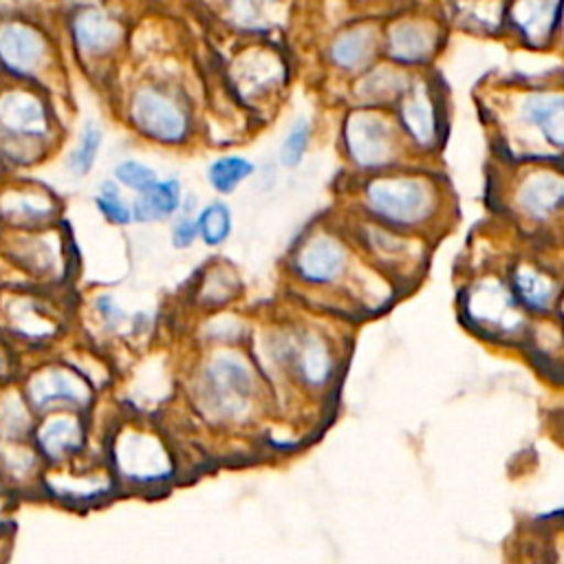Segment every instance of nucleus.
<instances>
[{
  "label": "nucleus",
  "mask_w": 564,
  "mask_h": 564,
  "mask_svg": "<svg viewBox=\"0 0 564 564\" xmlns=\"http://www.w3.org/2000/svg\"><path fill=\"white\" fill-rule=\"evenodd\" d=\"M51 134V115L33 84L7 79L0 84V161L26 165L35 161Z\"/></svg>",
  "instance_id": "obj_1"
},
{
  "label": "nucleus",
  "mask_w": 564,
  "mask_h": 564,
  "mask_svg": "<svg viewBox=\"0 0 564 564\" xmlns=\"http://www.w3.org/2000/svg\"><path fill=\"white\" fill-rule=\"evenodd\" d=\"M46 35L26 18H0V73L35 84L48 62Z\"/></svg>",
  "instance_id": "obj_2"
},
{
  "label": "nucleus",
  "mask_w": 564,
  "mask_h": 564,
  "mask_svg": "<svg viewBox=\"0 0 564 564\" xmlns=\"http://www.w3.org/2000/svg\"><path fill=\"white\" fill-rule=\"evenodd\" d=\"M253 392V377L238 355L220 352L203 370V401L207 412L220 419L240 416Z\"/></svg>",
  "instance_id": "obj_3"
},
{
  "label": "nucleus",
  "mask_w": 564,
  "mask_h": 564,
  "mask_svg": "<svg viewBox=\"0 0 564 564\" xmlns=\"http://www.w3.org/2000/svg\"><path fill=\"white\" fill-rule=\"evenodd\" d=\"M432 192L416 178H381L366 187L368 207L392 225L421 223L432 212Z\"/></svg>",
  "instance_id": "obj_4"
},
{
  "label": "nucleus",
  "mask_w": 564,
  "mask_h": 564,
  "mask_svg": "<svg viewBox=\"0 0 564 564\" xmlns=\"http://www.w3.org/2000/svg\"><path fill=\"white\" fill-rule=\"evenodd\" d=\"M463 311L476 328L494 335H516L524 324L516 295L498 280L476 282L465 295Z\"/></svg>",
  "instance_id": "obj_5"
},
{
  "label": "nucleus",
  "mask_w": 564,
  "mask_h": 564,
  "mask_svg": "<svg viewBox=\"0 0 564 564\" xmlns=\"http://www.w3.org/2000/svg\"><path fill=\"white\" fill-rule=\"evenodd\" d=\"M132 119L139 130L165 143H176L187 132V119L183 110L172 99L152 88H141L134 95Z\"/></svg>",
  "instance_id": "obj_6"
},
{
  "label": "nucleus",
  "mask_w": 564,
  "mask_h": 564,
  "mask_svg": "<svg viewBox=\"0 0 564 564\" xmlns=\"http://www.w3.org/2000/svg\"><path fill=\"white\" fill-rule=\"evenodd\" d=\"M119 471L137 482L161 480L170 474V458L161 443L141 432H128L115 449Z\"/></svg>",
  "instance_id": "obj_7"
},
{
  "label": "nucleus",
  "mask_w": 564,
  "mask_h": 564,
  "mask_svg": "<svg viewBox=\"0 0 564 564\" xmlns=\"http://www.w3.org/2000/svg\"><path fill=\"white\" fill-rule=\"evenodd\" d=\"M26 399L37 412H48L57 405L82 408L90 401V392L86 383L70 370L48 366L29 379Z\"/></svg>",
  "instance_id": "obj_8"
},
{
  "label": "nucleus",
  "mask_w": 564,
  "mask_h": 564,
  "mask_svg": "<svg viewBox=\"0 0 564 564\" xmlns=\"http://www.w3.org/2000/svg\"><path fill=\"white\" fill-rule=\"evenodd\" d=\"M346 143L355 163L364 167H375L386 163L392 152L388 126L370 112H357L348 119Z\"/></svg>",
  "instance_id": "obj_9"
},
{
  "label": "nucleus",
  "mask_w": 564,
  "mask_h": 564,
  "mask_svg": "<svg viewBox=\"0 0 564 564\" xmlns=\"http://www.w3.org/2000/svg\"><path fill=\"white\" fill-rule=\"evenodd\" d=\"M346 264V253L337 240L330 236L311 238L297 253L295 267L302 280L311 284L333 282Z\"/></svg>",
  "instance_id": "obj_10"
},
{
  "label": "nucleus",
  "mask_w": 564,
  "mask_h": 564,
  "mask_svg": "<svg viewBox=\"0 0 564 564\" xmlns=\"http://www.w3.org/2000/svg\"><path fill=\"white\" fill-rule=\"evenodd\" d=\"M70 33L75 46L86 55H104L119 42V26L97 9H82L73 15Z\"/></svg>",
  "instance_id": "obj_11"
},
{
  "label": "nucleus",
  "mask_w": 564,
  "mask_h": 564,
  "mask_svg": "<svg viewBox=\"0 0 564 564\" xmlns=\"http://www.w3.org/2000/svg\"><path fill=\"white\" fill-rule=\"evenodd\" d=\"M37 447L48 460H62L68 454L77 452L84 441L82 423L70 414H51L40 425Z\"/></svg>",
  "instance_id": "obj_12"
},
{
  "label": "nucleus",
  "mask_w": 564,
  "mask_h": 564,
  "mask_svg": "<svg viewBox=\"0 0 564 564\" xmlns=\"http://www.w3.org/2000/svg\"><path fill=\"white\" fill-rule=\"evenodd\" d=\"M0 216L15 227L40 225L53 216V200L44 192L13 187L0 196Z\"/></svg>",
  "instance_id": "obj_13"
},
{
  "label": "nucleus",
  "mask_w": 564,
  "mask_h": 564,
  "mask_svg": "<svg viewBox=\"0 0 564 564\" xmlns=\"http://www.w3.org/2000/svg\"><path fill=\"white\" fill-rule=\"evenodd\" d=\"M562 194H564V185L560 176L533 174L522 183L518 192V205L527 216L535 220H544L560 207Z\"/></svg>",
  "instance_id": "obj_14"
},
{
  "label": "nucleus",
  "mask_w": 564,
  "mask_h": 564,
  "mask_svg": "<svg viewBox=\"0 0 564 564\" xmlns=\"http://www.w3.org/2000/svg\"><path fill=\"white\" fill-rule=\"evenodd\" d=\"M522 117H524V121L533 123L549 143H553V145L562 143V139H564L562 95H551V93L531 95L522 106Z\"/></svg>",
  "instance_id": "obj_15"
},
{
  "label": "nucleus",
  "mask_w": 564,
  "mask_h": 564,
  "mask_svg": "<svg viewBox=\"0 0 564 564\" xmlns=\"http://www.w3.org/2000/svg\"><path fill=\"white\" fill-rule=\"evenodd\" d=\"M513 295L535 313H549L557 297V284L533 267H518L513 273Z\"/></svg>",
  "instance_id": "obj_16"
},
{
  "label": "nucleus",
  "mask_w": 564,
  "mask_h": 564,
  "mask_svg": "<svg viewBox=\"0 0 564 564\" xmlns=\"http://www.w3.org/2000/svg\"><path fill=\"white\" fill-rule=\"evenodd\" d=\"M181 205V185L178 181H156L150 189L141 192V196L132 203L130 212L132 218L139 223H150V220H163L172 216Z\"/></svg>",
  "instance_id": "obj_17"
},
{
  "label": "nucleus",
  "mask_w": 564,
  "mask_h": 564,
  "mask_svg": "<svg viewBox=\"0 0 564 564\" xmlns=\"http://www.w3.org/2000/svg\"><path fill=\"white\" fill-rule=\"evenodd\" d=\"M434 48V35L423 24L399 22L388 37V51L394 59L419 62Z\"/></svg>",
  "instance_id": "obj_18"
},
{
  "label": "nucleus",
  "mask_w": 564,
  "mask_h": 564,
  "mask_svg": "<svg viewBox=\"0 0 564 564\" xmlns=\"http://www.w3.org/2000/svg\"><path fill=\"white\" fill-rule=\"evenodd\" d=\"M293 350L297 355V372L306 383L324 386L330 379L333 359L328 355V348L317 337H304V341L297 344Z\"/></svg>",
  "instance_id": "obj_19"
},
{
  "label": "nucleus",
  "mask_w": 564,
  "mask_h": 564,
  "mask_svg": "<svg viewBox=\"0 0 564 564\" xmlns=\"http://www.w3.org/2000/svg\"><path fill=\"white\" fill-rule=\"evenodd\" d=\"M401 119L408 132L419 141V143H432L436 134L434 126V108L425 95L423 88H416L410 93L401 106Z\"/></svg>",
  "instance_id": "obj_20"
},
{
  "label": "nucleus",
  "mask_w": 564,
  "mask_h": 564,
  "mask_svg": "<svg viewBox=\"0 0 564 564\" xmlns=\"http://www.w3.org/2000/svg\"><path fill=\"white\" fill-rule=\"evenodd\" d=\"M372 31L370 29H352L335 40L333 44V59L344 68L361 66L368 55L372 53Z\"/></svg>",
  "instance_id": "obj_21"
},
{
  "label": "nucleus",
  "mask_w": 564,
  "mask_h": 564,
  "mask_svg": "<svg viewBox=\"0 0 564 564\" xmlns=\"http://www.w3.org/2000/svg\"><path fill=\"white\" fill-rule=\"evenodd\" d=\"M253 172V163L242 156H220L207 167V181L209 185L220 192L229 194L234 192L249 174Z\"/></svg>",
  "instance_id": "obj_22"
},
{
  "label": "nucleus",
  "mask_w": 564,
  "mask_h": 564,
  "mask_svg": "<svg viewBox=\"0 0 564 564\" xmlns=\"http://www.w3.org/2000/svg\"><path fill=\"white\" fill-rule=\"evenodd\" d=\"M99 148H101V128L95 121H86L82 132H79L77 145L68 154V163H66L68 170L75 176L88 174L93 170V165H95Z\"/></svg>",
  "instance_id": "obj_23"
},
{
  "label": "nucleus",
  "mask_w": 564,
  "mask_h": 564,
  "mask_svg": "<svg viewBox=\"0 0 564 564\" xmlns=\"http://www.w3.org/2000/svg\"><path fill=\"white\" fill-rule=\"evenodd\" d=\"M198 234L207 245H220L231 231V214L223 203L207 205L198 216Z\"/></svg>",
  "instance_id": "obj_24"
},
{
  "label": "nucleus",
  "mask_w": 564,
  "mask_h": 564,
  "mask_svg": "<svg viewBox=\"0 0 564 564\" xmlns=\"http://www.w3.org/2000/svg\"><path fill=\"white\" fill-rule=\"evenodd\" d=\"M115 178L121 183V185H126V187H130V189H134V192H145V189H150L154 183H156V174H154V170L150 167V165H145V163H141V161H132V159H128V161H121L117 167H115Z\"/></svg>",
  "instance_id": "obj_25"
},
{
  "label": "nucleus",
  "mask_w": 564,
  "mask_h": 564,
  "mask_svg": "<svg viewBox=\"0 0 564 564\" xmlns=\"http://www.w3.org/2000/svg\"><path fill=\"white\" fill-rule=\"evenodd\" d=\"M97 207L99 212L115 225H126L132 220V212L130 207L121 200L119 196V189L112 181H104L101 187H99V194H97Z\"/></svg>",
  "instance_id": "obj_26"
},
{
  "label": "nucleus",
  "mask_w": 564,
  "mask_h": 564,
  "mask_svg": "<svg viewBox=\"0 0 564 564\" xmlns=\"http://www.w3.org/2000/svg\"><path fill=\"white\" fill-rule=\"evenodd\" d=\"M306 143H308V123L304 119H297L280 145V163L286 167H295L304 156Z\"/></svg>",
  "instance_id": "obj_27"
},
{
  "label": "nucleus",
  "mask_w": 564,
  "mask_h": 564,
  "mask_svg": "<svg viewBox=\"0 0 564 564\" xmlns=\"http://www.w3.org/2000/svg\"><path fill=\"white\" fill-rule=\"evenodd\" d=\"M405 86V79L397 73H377L372 77L366 79V84L361 86V95L368 99V101H379V99H390L397 90H401Z\"/></svg>",
  "instance_id": "obj_28"
},
{
  "label": "nucleus",
  "mask_w": 564,
  "mask_h": 564,
  "mask_svg": "<svg viewBox=\"0 0 564 564\" xmlns=\"http://www.w3.org/2000/svg\"><path fill=\"white\" fill-rule=\"evenodd\" d=\"M4 405L9 408V412L4 408H0V430L9 438L20 436L22 430L29 425V419H26V412H24L22 403L11 397V399H4Z\"/></svg>",
  "instance_id": "obj_29"
},
{
  "label": "nucleus",
  "mask_w": 564,
  "mask_h": 564,
  "mask_svg": "<svg viewBox=\"0 0 564 564\" xmlns=\"http://www.w3.org/2000/svg\"><path fill=\"white\" fill-rule=\"evenodd\" d=\"M198 234V223L194 218H181L172 229V242L174 247H187L194 242Z\"/></svg>",
  "instance_id": "obj_30"
},
{
  "label": "nucleus",
  "mask_w": 564,
  "mask_h": 564,
  "mask_svg": "<svg viewBox=\"0 0 564 564\" xmlns=\"http://www.w3.org/2000/svg\"><path fill=\"white\" fill-rule=\"evenodd\" d=\"M97 306H99V313L106 317V322H108V324H112V322L121 319V311L112 304V300H110L108 295H101V297H99V302H97Z\"/></svg>",
  "instance_id": "obj_31"
},
{
  "label": "nucleus",
  "mask_w": 564,
  "mask_h": 564,
  "mask_svg": "<svg viewBox=\"0 0 564 564\" xmlns=\"http://www.w3.org/2000/svg\"><path fill=\"white\" fill-rule=\"evenodd\" d=\"M234 7H236V15L242 18V20H256V2L253 0H234Z\"/></svg>",
  "instance_id": "obj_32"
},
{
  "label": "nucleus",
  "mask_w": 564,
  "mask_h": 564,
  "mask_svg": "<svg viewBox=\"0 0 564 564\" xmlns=\"http://www.w3.org/2000/svg\"><path fill=\"white\" fill-rule=\"evenodd\" d=\"M2 375H4V357L0 355V377H2Z\"/></svg>",
  "instance_id": "obj_33"
}]
</instances>
